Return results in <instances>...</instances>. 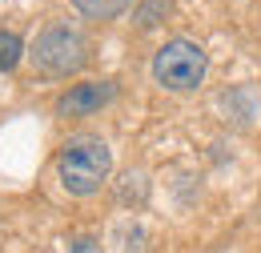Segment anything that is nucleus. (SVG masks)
<instances>
[{"label": "nucleus", "instance_id": "f03ea898", "mask_svg": "<svg viewBox=\"0 0 261 253\" xmlns=\"http://www.w3.org/2000/svg\"><path fill=\"white\" fill-rule=\"evenodd\" d=\"M209 72V57L197 40L173 36L153 53V81L165 93H197Z\"/></svg>", "mask_w": 261, "mask_h": 253}, {"label": "nucleus", "instance_id": "39448f33", "mask_svg": "<svg viewBox=\"0 0 261 253\" xmlns=\"http://www.w3.org/2000/svg\"><path fill=\"white\" fill-rule=\"evenodd\" d=\"M72 8L89 20H117L121 12L137 8V0H72Z\"/></svg>", "mask_w": 261, "mask_h": 253}, {"label": "nucleus", "instance_id": "0eeeda50", "mask_svg": "<svg viewBox=\"0 0 261 253\" xmlns=\"http://www.w3.org/2000/svg\"><path fill=\"white\" fill-rule=\"evenodd\" d=\"M165 12H169V0H141L133 8V20H137V29H153L165 20Z\"/></svg>", "mask_w": 261, "mask_h": 253}, {"label": "nucleus", "instance_id": "423d86ee", "mask_svg": "<svg viewBox=\"0 0 261 253\" xmlns=\"http://www.w3.org/2000/svg\"><path fill=\"white\" fill-rule=\"evenodd\" d=\"M24 61V40L16 32H0V72H12Z\"/></svg>", "mask_w": 261, "mask_h": 253}, {"label": "nucleus", "instance_id": "f257e3e1", "mask_svg": "<svg viewBox=\"0 0 261 253\" xmlns=\"http://www.w3.org/2000/svg\"><path fill=\"white\" fill-rule=\"evenodd\" d=\"M113 173V149L105 137L93 133H76L68 137L57 153V181L65 185V193L72 197H93L100 193V185Z\"/></svg>", "mask_w": 261, "mask_h": 253}, {"label": "nucleus", "instance_id": "6e6552de", "mask_svg": "<svg viewBox=\"0 0 261 253\" xmlns=\"http://www.w3.org/2000/svg\"><path fill=\"white\" fill-rule=\"evenodd\" d=\"M68 253H100V245H97V241H89V237H85V241H76V245H72Z\"/></svg>", "mask_w": 261, "mask_h": 253}, {"label": "nucleus", "instance_id": "20e7f679", "mask_svg": "<svg viewBox=\"0 0 261 253\" xmlns=\"http://www.w3.org/2000/svg\"><path fill=\"white\" fill-rule=\"evenodd\" d=\"M117 96V81H81L57 96V117H93Z\"/></svg>", "mask_w": 261, "mask_h": 253}, {"label": "nucleus", "instance_id": "7ed1b4c3", "mask_svg": "<svg viewBox=\"0 0 261 253\" xmlns=\"http://www.w3.org/2000/svg\"><path fill=\"white\" fill-rule=\"evenodd\" d=\"M33 61H36V68L48 72V77L81 72L85 61H89V40H85V32L72 29L68 20H53V24H44L40 36H36Z\"/></svg>", "mask_w": 261, "mask_h": 253}]
</instances>
